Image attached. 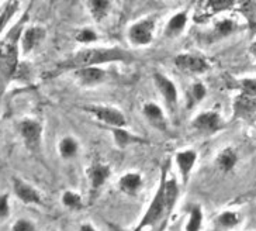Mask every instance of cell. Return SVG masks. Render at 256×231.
Here are the masks:
<instances>
[{"label":"cell","mask_w":256,"mask_h":231,"mask_svg":"<svg viewBox=\"0 0 256 231\" xmlns=\"http://www.w3.org/2000/svg\"><path fill=\"white\" fill-rule=\"evenodd\" d=\"M132 61V55L120 48H89L75 54L69 60L60 64V69H82L88 67H98L107 62Z\"/></svg>","instance_id":"obj_1"},{"label":"cell","mask_w":256,"mask_h":231,"mask_svg":"<svg viewBox=\"0 0 256 231\" xmlns=\"http://www.w3.org/2000/svg\"><path fill=\"white\" fill-rule=\"evenodd\" d=\"M170 216L168 207H166L165 196H164V185L159 180V186L156 193L154 196V199L150 203L148 209L145 211V214L141 218V221L136 224V227L132 231H144L148 227H156L159 224H164L166 218Z\"/></svg>","instance_id":"obj_2"},{"label":"cell","mask_w":256,"mask_h":231,"mask_svg":"<svg viewBox=\"0 0 256 231\" xmlns=\"http://www.w3.org/2000/svg\"><path fill=\"white\" fill-rule=\"evenodd\" d=\"M17 130L27 149L34 152L40 149L42 138V126L40 121L34 119H24L18 123Z\"/></svg>","instance_id":"obj_3"},{"label":"cell","mask_w":256,"mask_h":231,"mask_svg":"<svg viewBox=\"0 0 256 231\" xmlns=\"http://www.w3.org/2000/svg\"><path fill=\"white\" fill-rule=\"evenodd\" d=\"M84 110L90 113L93 117H96L107 128L127 126V119H126L124 113L120 112L118 109L108 107V106H92V107H86Z\"/></svg>","instance_id":"obj_4"},{"label":"cell","mask_w":256,"mask_h":231,"mask_svg":"<svg viewBox=\"0 0 256 231\" xmlns=\"http://www.w3.org/2000/svg\"><path fill=\"white\" fill-rule=\"evenodd\" d=\"M192 127L203 134H216L224 128V123L216 112H203L192 121Z\"/></svg>","instance_id":"obj_5"},{"label":"cell","mask_w":256,"mask_h":231,"mask_svg":"<svg viewBox=\"0 0 256 231\" xmlns=\"http://www.w3.org/2000/svg\"><path fill=\"white\" fill-rule=\"evenodd\" d=\"M18 67V53H17V45L16 41L8 43V45L3 44L2 50V79L3 83L12 79Z\"/></svg>","instance_id":"obj_6"},{"label":"cell","mask_w":256,"mask_h":231,"mask_svg":"<svg viewBox=\"0 0 256 231\" xmlns=\"http://www.w3.org/2000/svg\"><path fill=\"white\" fill-rule=\"evenodd\" d=\"M112 175V168L110 165L103 164V162H93L90 168L88 169V176H89V183H90V194L92 200L94 199V196L98 190L103 187L107 179Z\"/></svg>","instance_id":"obj_7"},{"label":"cell","mask_w":256,"mask_h":231,"mask_svg":"<svg viewBox=\"0 0 256 231\" xmlns=\"http://www.w3.org/2000/svg\"><path fill=\"white\" fill-rule=\"evenodd\" d=\"M13 192L17 196V199H20L24 204L42 206V199L40 192L34 186H31L30 183L24 182L23 179L13 178Z\"/></svg>","instance_id":"obj_8"},{"label":"cell","mask_w":256,"mask_h":231,"mask_svg":"<svg viewBox=\"0 0 256 231\" xmlns=\"http://www.w3.org/2000/svg\"><path fill=\"white\" fill-rule=\"evenodd\" d=\"M155 29V22L152 19H146L142 22L136 23L131 26L128 31L130 41H132L136 45H146L152 41V33Z\"/></svg>","instance_id":"obj_9"},{"label":"cell","mask_w":256,"mask_h":231,"mask_svg":"<svg viewBox=\"0 0 256 231\" xmlns=\"http://www.w3.org/2000/svg\"><path fill=\"white\" fill-rule=\"evenodd\" d=\"M174 65L180 69L182 72H188V74H203L208 69V64L196 55L190 54H182L174 58Z\"/></svg>","instance_id":"obj_10"},{"label":"cell","mask_w":256,"mask_h":231,"mask_svg":"<svg viewBox=\"0 0 256 231\" xmlns=\"http://www.w3.org/2000/svg\"><path fill=\"white\" fill-rule=\"evenodd\" d=\"M176 164H178V168H179V173H180L182 183L183 185H188V179H190V175H192V171L194 168L197 161V152L193 151V149H184V151H179L176 154Z\"/></svg>","instance_id":"obj_11"},{"label":"cell","mask_w":256,"mask_h":231,"mask_svg":"<svg viewBox=\"0 0 256 231\" xmlns=\"http://www.w3.org/2000/svg\"><path fill=\"white\" fill-rule=\"evenodd\" d=\"M154 81H155V85L160 92L162 97L165 99L166 105L174 110L178 106V89H176L174 82L169 78H166L165 75L159 74V72L154 75Z\"/></svg>","instance_id":"obj_12"},{"label":"cell","mask_w":256,"mask_h":231,"mask_svg":"<svg viewBox=\"0 0 256 231\" xmlns=\"http://www.w3.org/2000/svg\"><path fill=\"white\" fill-rule=\"evenodd\" d=\"M142 114L154 128H156L159 131H166L168 130V121H166L164 110L156 103H152V102L145 103L142 107Z\"/></svg>","instance_id":"obj_13"},{"label":"cell","mask_w":256,"mask_h":231,"mask_svg":"<svg viewBox=\"0 0 256 231\" xmlns=\"http://www.w3.org/2000/svg\"><path fill=\"white\" fill-rule=\"evenodd\" d=\"M234 116L236 119H246L256 113V97L240 93L234 100Z\"/></svg>","instance_id":"obj_14"},{"label":"cell","mask_w":256,"mask_h":231,"mask_svg":"<svg viewBox=\"0 0 256 231\" xmlns=\"http://www.w3.org/2000/svg\"><path fill=\"white\" fill-rule=\"evenodd\" d=\"M108 128H110L114 142L118 148H127L131 144H145L146 142V140L130 133L128 130H126V127H108Z\"/></svg>","instance_id":"obj_15"},{"label":"cell","mask_w":256,"mask_h":231,"mask_svg":"<svg viewBox=\"0 0 256 231\" xmlns=\"http://www.w3.org/2000/svg\"><path fill=\"white\" fill-rule=\"evenodd\" d=\"M142 183L144 179L140 173H136V172H127L118 180V187H120V190L122 193L128 194V196H134L142 187Z\"/></svg>","instance_id":"obj_16"},{"label":"cell","mask_w":256,"mask_h":231,"mask_svg":"<svg viewBox=\"0 0 256 231\" xmlns=\"http://www.w3.org/2000/svg\"><path fill=\"white\" fill-rule=\"evenodd\" d=\"M217 166H218V169L222 173H228V172H231L236 166L238 164V154H236V151L231 147H226L224 148L221 152H220L218 155H217Z\"/></svg>","instance_id":"obj_17"},{"label":"cell","mask_w":256,"mask_h":231,"mask_svg":"<svg viewBox=\"0 0 256 231\" xmlns=\"http://www.w3.org/2000/svg\"><path fill=\"white\" fill-rule=\"evenodd\" d=\"M78 79L83 83V85H96L100 83L104 79V71L98 67H88L78 69Z\"/></svg>","instance_id":"obj_18"},{"label":"cell","mask_w":256,"mask_h":231,"mask_svg":"<svg viewBox=\"0 0 256 231\" xmlns=\"http://www.w3.org/2000/svg\"><path fill=\"white\" fill-rule=\"evenodd\" d=\"M46 37V30L41 27H30L28 30H26L23 34V51L26 54L30 53L34 50V47L41 43V40Z\"/></svg>","instance_id":"obj_19"},{"label":"cell","mask_w":256,"mask_h":231,"mask_svg":"<svg viewBox=\"0 0 256 231\" xmlns=\"http://www.w3.org/2000/svg\"><path fill=\"white\" fill-rule=\"evenodd\" d=\"M186 23H188V15H186L184 12L174 15V17L169 20L168 26H166V30H165L166 37L174 38L176 37V36H179L182 31H183V29H184Z\"/></svg>","instance_id":"obj_20"},{"label":"cell","mask_w":256,"mask_h":231,"mask_svg":"<svg viewBox=\"0 0 256 231\" xmlns=\"http://www.w3.org/2000/svg\"><path fill=\"white\" fill-rule=\"evenodd\" d=\"M79 151V144L74 137H64L58 144V152L64 159H72Z\"/></svg>","instance_id":"obj_21"},{"label":"cell","mask_w":256,"mask_h":231,"mask_svg":"<svg viewBox=\"0 0 256 231\" xmlns=\"http://www.w3.org/2000/svg\"><path fill=\"white\" fill-rule=\"evenodd\" d=\"M202 225H203V209L200 204H192L184 231H200Z\"/></svg>","instance_id":"obj_22"},{"label":"cell","mask_w":256,"mask_h":231,"mask_svg":"<svg viewBox=\"0 0 256 231\" xmlns=\"http://www.w3.org/2000/svg\"><path fill=\"white\" fill-rule=\"evenodd\" d=\"M241 223V216L236 211L226 210L217 216V224L222 228H234Z\"/></svg>","instance_id":"obj_23"},{"label":"cell","mask_w":256,"mask_h":231,"mask_svg":"<svg viewBox=\"0 0 256 231\" xmlns=\"http://www.w3.org/2000/svg\"><path fill=\"white\" fill-rule=\"evenodd\" d=\"M62 204L69 210L83 209L82 196L78 192H74V190H66L62 194Z\"/></svg>","instance_id":"obj_24"},{"label":"cell","mask_w":256,"mask_h":231,"mask_svg":"<svg viewBox=\"0 0 256 231\" xmlns=\"http://www.w3.org/2000/svg\"><path fill=\"white\" fill-rule=\"evenodd\" d=\"M110 9V0H90V12L94 20L100 22L104 19Z\"/></svg>","instance_id":"obj_25"},{"label":"cell","mask_w":256,"mask_h":231,"mask_svg":"<svg viewBox=\"0 0 256 231\" xmlns=\"http://www.w3.org/2000/svg\"><path fill=\"white\" fill-rule=\"evenodd\" d=\"M235 3V0H207V9L210 10L212 15L226 12L231 9Z\"/></svg>","instance_id":"obj_26"},{"label":"cell","mask_w":256,"mask_h":231,"mask_svg":"<svg viewBox=\"0 0 256 231\" xmlns=\"http://www.w3.org/2000/svg\"><path fill=\"white\" fill-rule=\"evenodd\" d=\"M240 8H241L242 15L245 16L249 22H255L256 0H240Z\"/></svg>","instance_id":"obj_27"},{"label":"cell","mask_w":256,"mask_h":231,"mask_svg":"<svg viewBox=\"0 0 256 231\" xmlns=\"http://www.w3.org/2000/svg\"><path fill=\"white\" fill-rule=\"evenodd\" d=\"M207 95V89L203 83H194L190 89V106H194L198 102H202Z\"/></svg>","instance_id":"obj_28"},{"label":"cell","mask_w":256,"mask_h":231,"mask_svg":"<svg viewBox=\"0 0 256 231\" xmlns=\"http://www.w3.org/2000/svg\"><path fill=\"white\" fill-rule=\"evenodd\" d=\"M235 29H236V26H235V23L231 22V20H222V22H220L216 24V33H217V36H220V37H226V36H230L231 33H234Z\"/></svg>","instance_id":"obj_29"},{"label":"cell","mask_w":256,"mask_h":231,"mask_svg":"<svg viewBox=\"0 0 256 231\" xmlns=\"http://www.w3.org/2000/svg\"><path fill=\"white\" fill-rule=\"evenodd\" d=\"M241 93L256 97V79H242L240 81Z\"/></svg>","instance_id":"obj_30"},{"label":"cell","mask_w":256,"mask_h":231,"mask_svg":"<svg viewBox=\"0 0 256 231\" xmlns=\"http://www.w3.org/2000/svg\"><path fill=\"white\" fill-rule=\"evenodd\" d=\"M12 231H36V224L27 218H20L13 224Z\"/></svg>","instance_id":"obj_31"},{"label":"cell","mask_w":256,"mask_h":231,"mask_svg":"<svg viewBox=\"0 0 256 231\" xmlns=\"http://www.w3.org/2000/svg\"><path fill=\"white\" fill-rule=\"evenodd\" d=\"M76 40H78L79 43H93V41L98 40V34H96L94 31L86 29V30H82L78 33Z\"/></svg>","instance_id":"obj_32"},{"label":"cell","mask_w":256,"mask_h":231,"mask_svg":"<svg viewBox=\"0 0 256 231\" xmlns=\"http://www.w3.org/2000/svg\"><path fill=\"white\" fill-rule=\"evenodd\" d=\"M8 214H10L8 194L2 193V197H0V217H2V220H4L6 217H8Z\"/></svg>","instance_id":"obj_33"},{"label":"cell","mask_w":256,"mask_h":231,"mask_svg":"<svg viewBox=\"0 0 256 231\" xmlns=\"http://www.w3.org/2000/svg\"><path fill=\"white\" fill-rule=\"evenodd\" d=\"M16 10H17V3H16V2H12L8 6V10H4L3 15H2V27L6 26V20H8V19L12 17V15L14 13Z\"/></svg>","instance_id":"obj_34"},{"label":"cell","mask_w":256,"mask_h":231,"mask_svg":"<svg viewBox=\"0 0 256 231\" xmlns=\"http://www.w3.org/2000/svg\"><path fill=\"white\" fill-rule=\"evenodd\" d=\"M79 231H98V230H96V228H94L92 224L84 223V224H82L80 227H79Z\"/></svg>","instance_id":"obj_35"},{"label":"cell","mask_w":256,"mask_h":231,"mask_svg":"<svg viewBox=\"0 0 256 231\" xmlns=\"http://www.w3.org/2000/svg\"><path fill=\"white\" fill-rule=\"evenodd\" d=\"M250 51H252V54H254V57L256 58V43L255 44H252V47H250Z\"/></svg>","instance_id":"obj_36"},{"label":"cell","mask_w":256,"mask_h":231,"mask_svg":"<svg viewBox=\"0 0 256 231\" xmlns=\"http://www.w3.org/2000/svg\"><path fill=\"white\" fill-rule=\"evenodd\" d=\"M172 231H176V230H172Z\"/></svg>","instance_id":"obj_37"}]
</instances>
